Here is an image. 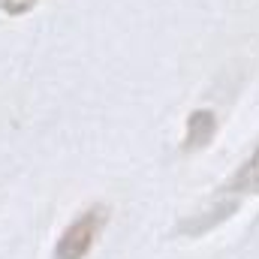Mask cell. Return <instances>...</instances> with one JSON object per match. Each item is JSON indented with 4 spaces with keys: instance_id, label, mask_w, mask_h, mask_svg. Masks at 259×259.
I'll use <instances>...</instances> for the list:
<instances>
[{
    "instance_id": "obj_1",
    "label": "cell",
    "mask_w": 259,
    "mask_h": 259,
    "mask_svg": "<svg viewBox=\"0 0 259 259\" xmlns=\"http://www.w3.org/2000/svg\"><path fill=\"white\" fill-rule=\"evenodd\" d=\"M106 217H109V211H106L103 205H91L88 211H81V214L64 229V235L58 238L55 256L58 259H84L91 253L97 235L103 232Z\"/></svg>"
},
{
    "instance_id": "obj_2",
    "label": "cell",
    "mask_w": 259,
    "mask_h": 259,
    "mask_svg": "<svg viewBox=\"0 0 259 259\" xmlns=\"http://www.w3.org/2000/svg\"><path fill=\"white\" fill-rule=\"evenodd\" d=\"M217 133V118L211 109H196L193 115L187 118V139H184V148L193 151V148H205Z\"/></svg>"
},
{
    "instance_id": "obj_3",
    "label": "cell",
    "mask_w": 259,
    "mask_h": 259,
    "mask_svg": "<svg viewBox=\"0 0 259 259\" xmlns=\"http://www.w3.org/2000/svg\"><path fill=\"white\" fill-rule=\"evenodd\" d=\"M232 193H238V196H256L259 193V145L253 148V154L241 163V169L235 172Z\"/></svg>"
},
{
    "instance_id": "obj_4",
    "label": "cell",
    "mask_w": 259,
    "mask_h": 259,
    "mask_svg": "<svg viewBox=\"0 0 259 259\" xmlns=\"http://www.w3.org/2000/svg\"><path fill=\"white\" fill-rule=\"evenodd\" d=\"M36 0H3V12H12V15H21L33 6Z\"/></svg>"
}]
</instances>
